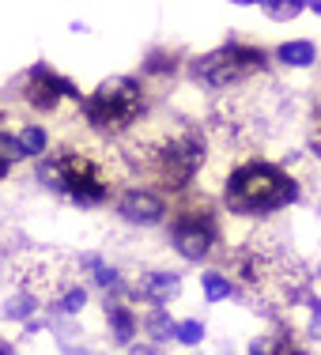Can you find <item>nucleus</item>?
I'll use <instances>...</instances> for the list:
<instances>
[{"label": "nucleus", "mask_w": 321, "mask_h": 355, "mask_svg": "<svg viewBox=\"0 0 321 355\" xmlns=\"http://www.w3.org/2000/svg\"><path fill=\"white\" fill-rule=\"evenodd\" d=\"M295 197H299V182L287 178L280 166H268V163H250L242 171H234L223 193L227 208L234 216H265L291 205Z\"/></svg>", "instance_id": "1"}, {"label": "nucleus", "mask_w": 321, "mask_h": 355, "mask_svg": "<svg viewBox=\"0 0 321 355\" xmlns=\"http://www.w3.org/2000/svg\"><path fill=\"white\" fill-rule=\"evenodd\" d=\"M238 276H242V287L250 295H261V299H299L306 291L302 265L272 250L238 253Z\"/></svg>", "instance_id": "2"}, {"label": "nucleus", "mask_w": 321, "mask_h": 355, "mask_svg": "<svg viewBox=\"0 0 321 355\" xmlns=\"http://www.w3.org/2000/svg\"><path fill=\"white\" fill-rule=\"evenodd\" d=\"M140 110H144V98H140L137 80H129V76H114V80L98 83V91L87 95L83 117H87L91 129L121 132V129H129V125L140 117Z\"/></svg>", "instance_id": "3"}, {"label": "nucleus", "mask_w": 321, "mask_h": 355, "mask_svg": "<svg viewBox=\"0 0 321 355\" xmlns=\"http://www.w3.org/2000/svg\"><path fill=\"white\" fill-rule=\"evenodd\" d=\"M200 163H205V140L193 129H178L163 137L155 148H148V166L166 189H182Z\"/></svg>", "instance_id": "4"}, {"label": "nucleus", "mask_w": 321, "mask_h": 355, "mask_svg": "<svg viewBox=\"0 0 321 355\" xmlns=\"http://www.w3.org/2000/svg\"><path fill=\"white\" fill-rule=\"evenodd\" d=\"M268 64V53L265 49H253V46H223L216 53L200 57L193 64L200 83H212V87H227V83H238L246 80L250 72H261Z\"/></svg>", "instance_id": "5"}, {"label": "nucleus", "mask_w": 321, "mask_h": 355, "mask_svg": "<svg viewBox=\"0 0 321 355\" xmlns=\"http://www.w3.org/2000/svg\"><path fill=\"white\" fill-rule=\"evenodd\" d=\"M61 171H64V193L76 200V205L91 208V205H103L110 197V182L98 166V159L83 155V151H61Z\"/></svg>", "instance_id": "6"}, {"label": "nucleus", "mask_w": 321, "mask_h": 355, "mask_svg": "<svg viewBox=\"0 0 321 355\" xmlns=\"http://www.w3.org/2000/svg\"><path fill=\"white\" fill-rule=\"evenodd\" d=\"M212 242H216V227H212V216H182L178 227H174V246L185 261H200L205 253H212Z\"/></svg>", "instance_id": "7"}, {"label": "nucleus", "mask_w": 321, "mask_h": 355, "mask_svg": "<svg viewBox=\"0 0 321 355\" xmlns=\"http://www.w3.org/2000/svg\"><path fill=\"white\" fill-rule=\"evenodd\" d=\"M57 95L76 98V87H72L69 80H61V76H53L46 64H35V69H31V76H27V98H31V106L53 110V106H57Z\"/></svg>", "instance_id": "8"}, {"label": "nucleus", "mask_w": 321, "mask_h": 355, "mask_svg": "<svg viewBox=\"0 0 321 355\" xmlns=\"http://www.w3.org/2000/svg\"><path fill=\"white\" fill-rule=\"evenodd\" d=\"M117 212L129 223H159L163 219V200L151 189H125L117 200Z\"/></svg>", "instance_id": "9"}, {"label": "nucleus", "mask_w": 321, "mask_h": 355, "mask_svg": "<svg viewBox=\"0 0 321 355\" xmlns=\"http://www.w3.org/2000/svg\"><path fill=\"white\" fill-rule=\"evenodd\" d=\"M140 291L148 295L151 302H171L174 295L182 291V280H178L174 272H151V276H144Z\"/></svg>", "instance_id": "10"}, {"label": "nucleus", "mask_w": 321, "mask_h": 355, "mask_svg": "<svg viewBox=\"0 0 321 355\" xmlns=\"http://www.w3.org/2000/svg\"><path fill=\"white\" fill-rule=\"evenodd\" d=\"M106 318H110V329H114V340H117V344H132V336H137V321H132V310L114 306V302H110Z\"/></svg>", "instance_id": "11"}, {"label": "nucleus", "mask_w": 321, "mask_h": 355, "mask_svg": "<svg viewBox=\"0 0 321 355\" xmlns=\"http://www.w3.org/2000/svg\"><path fill=\"white\" fill-rule=\"evenodd\" d=\"M276 57H280L284 64H291V69H306V64H314L318 49L310 46V42H284V46L276 49Z\"/></svg>", "instance_id": "12"}, {"label": "nucleus", "mask_w": 321, "mask_h": 355, "mask_svg": "<svg viewBox=\"0 0 321 355\" xmlns=\"http://www.w3.org/2000/svg\"><path fill=\"white\" fill-rule=\"evenodd\" d=\"M15 148H19L23 155H42V151H46V129H42V125H27V129H19Z\"/></svg>", "instance_id": "13"}, {"label": "nucleus", "mask_w": 321, "mask_h": 355, "mask_svg": "<svg viewBox=\"0 0 321 355\" xmlns=\"http://www.w3.org/2000/svg\"><path fill=\"white\" fill-rule=\"evenodd\" d=\"M200 287H205V299H212V302H223L227 295L234 291V284L227 280L223 272H205V280H200Z\"/></svg>", "instance_id": "14"}, {"label": "nucleus", "mask_w": 321, "mask_h": 355, "mask_svg": "<svg viewBox=\"0 0 321 355\" xmlns=\"http://www.w3.org/2000/svg\"><path fill=\"white\" fill-rule=\"evenodd\" d=\"M261 8H265L268 19H295L306 4H302V0H265Z\"/></svg>", "instance_id": "15"}, {"label": "nucleus", "mask_w": 321, "mask_h": 355, "mask_svg": "<svg viewBox=\"0 0 321 355\" xmlns=\"http://www.w3.org/2000/svg\"><path fill=\"white\" fill-rule=\"evenodd\" d=\"M250 355H295V348L280 336H261V340L250 344Z\"/></svg>", "instance_id": "16"}, {"label": "nucleus", "mask_w": 321, "mask_h": 355, "mask_svg": "<svg viewBox=\"0 0 321 355\" xmlns=\"http://www.w3.org/2000/svg\"><path fill=\"white\" fill-rule=\"evenodd\" d=\"M31 310H35V299H31V295H23V299H8L4 318L19 321V318H31Z\"/></svg>", "instance_id": "17"}, {"label": "nucleus", "mask_w": 321, "mask_h": 355, "mask_svg": "<svg viewBox=\"0 0 321 355\" xmlns=\"http://www.w3.org/2000/svg\"><path fill=\"white\" fill-rule=\"evenodd\" d=\"M174 336H178L182 344H200L205 340V325H200V321H182Z\"/></svg>", "instance_id": "18"}, {"label": "nucleus", "mask_w": 321, "mask_h": 355, "mask_svg": "<svg viewBox=\"0 0 321 355\" xmlns=\"http://www.w3.org/2000/svg\"><path fill=\"white\" fill-rule=\"evenodd\" d=\"M151 333H155L159 340H166V336H174V333H178V329H174L171 321H166V314H163V310H159V314L151 318Z\"/></svg>", "instance_id": "19"}, {"label": "nucleus", "mask_w": 321, "mask_h": 355, "mask_svg": "<svg viewBox=\"0 0 321 355\" xmlns=\"http://www.w3.org/2000/svg\"><path fill=\"white\" fill-rule=\"evenodd\" d=\"M83 299H87L83 291H69V295H64V302H61V310H64V314H76V310L83 306Z\"/></svg>", "instance_id": "20"}, {"label": "nucleus", "mask_w": 321, "mask_h": 355, "mask_svg": "<svg viewBox=\"0 0 321 355\" xmlns=\"http://www.w3.org/2000/svg\"><path fill=\"white\" fill-rule=\"evenodd\" d=\"M310 310H314V321H310V336H314V340H321V302L310 299Z\"/></svg>", "instance_id": "21"}, {"label": "nucleus", "mask_w": 321, "mask_h": 355, "mask_svg": "<svg viewBox=\"0 0 321 355\" xmlns=\"http://www.w3.org/2000/svg\"><path fill=\"white\" fill-rule=\"evenodd\" d=\"M310 140H314V148H318V151H321V121H318V125H314V137H310Z\"/></svg>", "instance_id": "22"}, {"label": "nucleus", "mask_w": 321, "mask_h": 355, "mask_svg": "<svg viewBox=\"0 0 321 355\" xmlns=\"http://www.w3.org/2000/svg\"><path fill=\"white\" fill-rule=\"evenodd\" d=\"M306 8H314V12H318V15H321V0H318V4H306Z\"/></svg>", "instance_id": "23"}, {"label": "nucleus", "mask_w": 321, "mask_h": 355, "mask_svg": "<svg viewBox=\"0 0 321 355\" xmlns=\"http://www.w3.org/2000/svg\"><path fill=\"white\" fill-rule=\"evenodd\" d=\"M0 355H4V348H0Z\"/></svg>", "instance_id": "24"}, {"label": "nucleus", "mask_w": 321, "mask_h": 355, "mask_svg": "<svg viewBox=\"0 0 321 355\" xmlns=\"http://www.w3.org/2000/svg\"><path fill=\"white\" fill-rule=\"evenodd\" d=\"M295 355H299V352H295Z\"/></svg>", "instance_id": "25"}]
</instances>
